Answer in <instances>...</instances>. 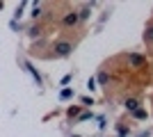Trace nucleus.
Masks as SVG:
<instances>
[{
	"instance_id": "nucleus-3",
	"label": "nucleus",
	"mask_w": 153,
	"mask_h": 137,
	"mask_svg": "<svg viewBox=\"0 0 153 137\" xmlns=\"http://www.w3.org/2000/svg\"><path fill=\"white\" fill-rule=\"evenodd\" d=\"M128 64L133 66V69H142V66L146 64V57L144 55H140V53H128Z\"/></svg>"
},
{
	"instance_id": "nucleus-13",
	"label": "nucleus",
	"mask_w": 153,
	"mask_h": 137,
	"mask_svg": "<svg viewBox=\"0 0 153 137\" xmlns=\"http://www.w3.org/2000/svg\"><path fill=\"white\" fill-rule=\"evenodd\" d=\"M87 119H91V112H85V114H80V117H78V121H87Z\"/></svg>"
},
{
	"instance_id": "nucleus-14",
	"label": "nucleus",
	"mask_w": 153,
	"mask_h": 137,
	"mask_svg": "<svg viewBox=\"0 0 153 137\" xmlns=\"http://www.w3.org/2000/svg\"><path fill=\"white\" fill-rule=\"evenodd\" d=\"M39 32H41V27H39V25H34V27H30V34H32V37H34V34H39Z\"/></svg>"
},
{
	"instance_id": "nucleus-11",
	"label": "nucleus",
	"mask_w": 153,
	"mask_h": 137,
	"mask_svg": "<svg viewBox=\"0 0 153 137\" xmlns=\"http://www.w3.org/2000/svg\"><path fill=\"white\" fill-rule=\"evenodd\" d=\"M41 12H44V7H41V5H34V7H32V16H34V19H39Z\"/></svg>"
},
{
	"instance_id": "nucleus-9",
	"label": "nucleus",
	"mask_w": 153,
	"mask_h": 137,
	"mask_svg": "<svg viewBox=\"0 0 153 137\" xmlns=\"http://www.w3.org/2000/svg\"><path fill=\"white\" fill-rule=\"evenodd\" d=\"M98 82H101V85H108V82H110V76L105 71H101V73H98Z\"/></svg>"
},
{
	"instance_id": "nucleus-2",
	"label": "nucleus",
	"mask_w": 153,
	"mask_h": 137,
	"mask_svg": "<svg viewBox=\"0 0 153 137\" xmlns=\"http://www.w3.org/2000/svg\"><path fill=\"white\" fill-rule=\"evenodd\" d=\"M78 23H80V14L78 12H66L62 16V25L64 27H76Z\"/></svg>"
},
{
	"instance_id": "nucleus-6",
	"label": "nucleus",
	"mask_w": 153,
	"mask_h": 137,
	"mask_svg": "<svg viewBox=\"0 0 153 137\" xmlns=\"http://www.w3.org/2000/svg\"><path fill=\"white\" fill-rule=\"evenodd\" d=\"M78 14H80V21H87V19L91 16V7H89V5H87V7H82V9H80Z\"/></svg>"
},
{
	"instance_id": "nucleus-5",
	"label": "nucleus",
	"mask_w": 153,
	"mask_h": 137,
	"mask_svg": "<svg viewBox=\"0 0 153 137\" xmlns=\"http://www.w3.org/2000/svg\"><path fill=\"white\" fill-rule=\"evenodd\" d=\"M123 105H126V110L130 112V114L140 110V101H137V98H126V103H123Z\"/></svg>"
},
{
	"instance_id": "nucleus-4",
	"label": "nucleus",
	"mask_w": 153,
	"mask_h": 137,
	"mask_svg": "<svg viewBox=\"0 0 153 137\" xmlns=\"http://www.w3.org/2000/svg\"><path fill=\"white\" fill-rule=\"evenodd\" d=\"M142 39H144V44H146V46H153V23L144 27V34H142Z\"/></svg>"
},
{
	"instance_id": "nucleus-15",
	"label": "nucleus",
	"mask_w": 153,
	"mask_h": 137,
	"mask_svg": "<svg viewBox=\"0 0 153 137\" xmlns=\"http://www.w3.org/2000/svg\"><path fill=\"white\" fill-rule=\"evenodd\" d=\"M82 103H85V105H94V101H91L89 96H85V98H82Z\"/></svg>"
},
{
	"instance_id": "nucleus-7",
	"label": "nucleus",
	"mask_w": 153,
	"mask_h": 137,
	"mask_svg": "<svg viewBox=\"0 0 153 137\" xmlns=\"http://www.w3.org/2000/svg\"><path fill=\"white\" fill-rule=\"evenodd\" d=\"M133 117H135V119H140V121H144V119L149 117V112L144 110V107H140V110H137V112H133Z\"/></svg>"
},
{
	"instance_id": "nucleus-10",
	"label": "nucleus",
	"mask_w": 153,
	"mask_h": 137,
	"mask_svg": "<svg viewBox=\"0 0 153 137\" xmlns=\"http://www.w3.org/2000/svg\"><path fill=\"white\" fill-rule=\"evenodd\" d=\"M66 114H69L71 119L78 117V114H80V107H78V105H73V107H69V110H66Z\"/></svg>"
},
{
	"instance_id": "nucleus-1",
	"label": "nucleus",
	"mask_w": 153,
	"mask_h": 137,
	"mask_svg": "<svg viewBox=\"0 0 153 137\" xmlns=\"http://www.w3.org/2000/svg\"><path fill=\"white\" fill-rule=\"evenodd\" d=\"M71 50H73V44H71V41H57V44H55V55H57V57H69Z\"/></svg>"
},
{
	"instance_id": "nucleus-12",
	"label": "nucleus",
	"mask_w": 153,
	"mask_h": 137,
	"mask_svg": "<svg viewBox=\"0 0 153 137\" xmlns=\"http://www.w3.org/2000/svg\"><path fill=\"white\" fill-rule=\"evenodd\" d=\"M87 87L94 91V89H96V78H89V80H87Z\"/></svg>"
},
{
	"instance_id": "nucleus-8",
	"label": "nucleus",
	"mask_w": 153,
	"mask_h": 137,
	"mask_svg": "<svg viewBox=\"0 0 153 137\" xmlns=\"http://www.w3.org/2000/svg\"><path fill=\"white\" fill-rule=\"evenodd\" d=\"M71 96H73V89H69V87H66V89H62V94H59V98H62V101H69Z\"/></svg>"
}]
</instances>
